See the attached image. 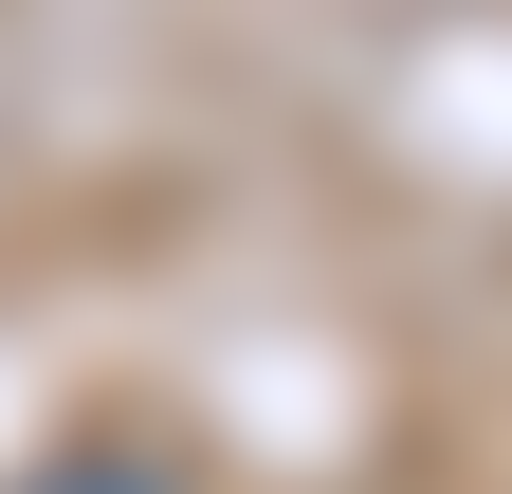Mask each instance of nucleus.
Segmentation results:
<instances>
[{"label": "nucleus", "instance_id": "1", "mask_svg": "<svg viewBox=\"0 0 512 494\" xmlns=\"http://www.w3.org/2000/svg\"><path fill=\"white\" fill-rule=\"evenodd\" d=\"M19 494H183V476H165V458H128V440H92V458H37Z\"/></svg>", "mask_w": 512, "mask_h": 494}]
</instances>
